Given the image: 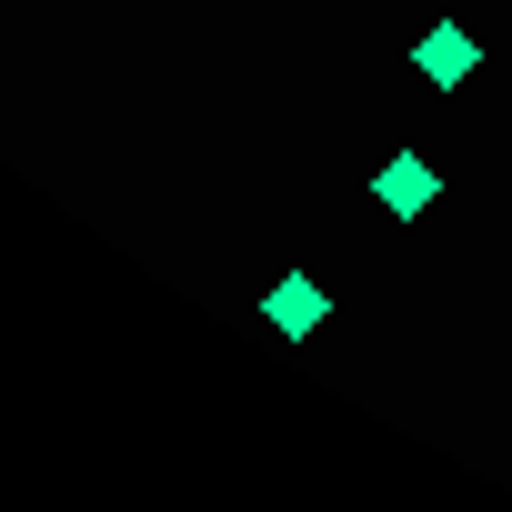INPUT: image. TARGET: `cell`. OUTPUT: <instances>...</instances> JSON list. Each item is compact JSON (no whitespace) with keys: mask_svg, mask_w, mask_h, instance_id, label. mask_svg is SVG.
<instances>
[{"mask_svg":"<svg viewBox=\"0 0 512 512\" xmlns=\"http://www.w3.org/2000/svg\"><path fill=\"white\" fill-rule=\"evenodd\" d=\"M412 71H422V81H432V91H462V81H472V71H482V41H472V31H462V21H432V31H422V41H412Z\"/></svg>","mask_w":512,"mask_h":512,"instance_id":"cell-1","label":"cell"},{"mask_svg":"<svg viewBox=\"0 0 512 512\" xmlns=\"http://www.w3.org/2000/svg\"><path fill=\"white\" fill-rule=\"evenodd\" d=\"M372 191H382V211H392V221H412V211H432V191H442V181H432V161H422V151H392Z\"/></svg>","mask_w":512,"mask_h":512,"instance_id":"cell-2","label":"cell"},{"mask_svg":"<svg viewBox=\"0 0 512 512\" xmlns=\"http://www.w3.org/2000/svg\"><path fill=\"white\" fill-rule=\"evenodd\" d=\"M262 322L302 342V332H322V322H332V292H322V282H272V302H262Z\"/></svg>","mask_w":512,"mask_h":512,"instance_id":"cell-3","label":"cell"}]
</instances>
